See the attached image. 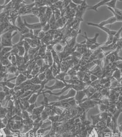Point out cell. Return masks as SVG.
<instances>
[{
    "label": "cell",
    "instance_id": "1",
    "mask_svg": "<svg viewBox=\"0 0 122 137\" xmlns=\"http://www.w3.org/2000/svg\"><path fill=\"white\" fill-rule=\"evenodd\" d=\"M18 33V31H9L2 34L1 36V44L3 47H13L12 39Z\"/></svg>",
    "mask_w": 122,
    "mask_h": 137
},
{
    "label": "cell",
    "instance_id": "2",
    "mask_svg": "<svg viewBox=\"0 0 122 137\" xmlns=\"http://www.w3.org/2000/svg\"><path fill=\"white\" fill-rule=\"evenodd\" d=\"M108 116H110V115L107 112H101L99 114L95 116L91 115V117L92 120L93 126H95L98 123L101 122L102 121L107 120Z\"/></svg>",
    "mask_w": 122,
    "mask_h": 137
},
{
    "label": "cell",
    "instance_id": "3",
    "mask_svg": "<svg viewBox=\"0 0 122 137\" xmlns=\"http://www.w3.org/2000/svg\"><path fill=\"white\" fill-rule=\"evenodd\" d=\"M55 81V83L52 86H47L46 85L45 86V88L47 90L52 91L55 89H62L63 88H64L65 86H66L68 84L64 83L62 81H59L57 79H56Z\"/></svg>",
    "mask_w": 122,
    "mask_h": 137
},
{
    "label": "cell",
    "instance_id": "4",
    "mask_svg": "<svg viewBox=\"0 0 122 137\" xmlns=\"http://www.w3.org/2000/svg\"><path fill=\"white\" fill-rule=\"evenodd\" d=\"M87 25L91 26H94L99 28L100 29H101L102 31L105 32V33H107L108 36H114L117 33V31L115 30H112L111 29H108V28H106L105 26H101L98 24V23H92V22H87Z\"/></svg>",
    "mask_w": 122,
    "mask_h": 137
},
{
    "label": "cell",
    "instance_id": "5",
    "mask_svg": "<svg viewBox=\"0 0 122 137\" xmlns=\"http://www.w3.org/2000/svg\"><path fill=\"white\" fill-rule=\"evenodd\" d=\"M17 25H16L19 28V32L21 35H24L25 33H28L30 31V29H29L28 28L25 26L24 24V23H23L21 20V17L19 16L17 19Z\"/></svg>",
    "mask_w": 122,
    "mask_h": 137
},
{
    "label": "cell",
    "instance_id": "6",
    "mask_svg": "<svg viewBox=\"0 0 122 137\" xmlns=\"http://www.w3.org/2000/svg\"><path fill=\"white\" fill-rule=\"evenodd\" d=\"M99 36V33H96L94 37L93 38H88V37L87 36L86 32H85V36H81L85 38V45L87 46V48H88L90 46H92L94 44H97L98 43L97 42V38Z\"/></svg>",
    "mask_w": 122,
    "mask_h": 137
},
{
    "label": "cell",
    "instance_id": "7",
    "mask_svg": "<svg viewBox=\"0 0 122 137\" xmlns=\"http://www.w3.org/2000/svg\"><path fill=\"white\" fill-rule=\"evenodd\" d=\"M76 93V91L72 89H71L69 91H68V93L66 95H61L59 97H56V96H54V98L55 99L58 100V101H60L61 100H66L71 98L75 97Z\"/></svg>",
    "mask_w": 122,
    "mask_h": 137
},
{
    "label": "cell",
    "instance_id": "8",
    "mask_svg": "<svg viewBox=\"0 0 122 137\" xmlns=\"http://www.w3.org/2000/svg\"><path fill=\"white\" fill-rule=\"evenodd\" d=\"M85 96H86L84 90L77 91L76 95L74 97V99L76 102V104L78 105L79 104H81L83 101V100L85 99Z\"/></svg>",
    "mask_w": 122,
    "mask_h": 137
},
{
    "label": "cell",
    "instance_id": "9",
    "mask_svg": "<svg viewBox=\"0 0 122 137\" xmlns=\"http://www.w3.org/2000/svg\"><path fill=\"white\" fill-rule=\"evenodd\" d=\"M25 41L27 42L29 46L32 48H35L38 47H39L42 46V42L38 38L30 39H25Z\"/></svg>",
    "mask_w": 122,
    "mask_h": 137
},
{
    "label": "cell",
    "instance_id": "10",
    "mask_svg": "<svg viewBox=\"0 0 122 137\" xmlns=\"http://www.w3.org/2000/svg\"><path fill=\"white\" fill-rule=\"evenodd\" d=\"M117 48V44H110L108 46H102L100 47V48L101 49L102 52L104 53H108V54L111 53L112 51H113L115 50H116Z\"/></svg>",
    "mask_w": 122,
    "mask_h": 137
},
{
    "label": "cell",
    "instance_id": "11",
    "mask_svg": "<svg viewBox=\"0 0 122 137\" xmlns=\"http://www.w3.org/2000/svg\"><path fill=\"white\" fill-rule=\"evenodd\" d=\"M110 0H102L100 1L99 2L97 3L94 6H89L87 10H93L98 12V8L101 6L105 5V3L108 2Z\"/></svg>",
    "mask_w": 122,
    "mask_h": 137
},
{
    "label": "cell",
    "instance_id": "12",
    "mask_svg": "<svg viewBox=\"0 0 122 137\" xmlns=\"http://www.w3.org/2000/svg\"><path fill=\"white\" fill-rule=\"evenodd\" d=\"M23 23L25 26L28 28L30 30H35L37 29H42V26L40 23H33V24H29L27 22L25 19H23Z\"/></svg>",
    "mask_w": 122,
    "mask_h": 137
},
{
    "label": "cell",
    "instance_id": "13",
    "mask_svg": "<svg viewBox=\"0 0 122 137\" xmlns=\"http://www.w3.org/2000/svg\"><path fill=\"white\" fill-rule=\"evenodd\" d=\"M42 92L43 90H42V89H39V90H38L35 93H33L32 95L31 96V97L30 98L29 100V102L30 104H35V103L36 102V100L37 99L38 97L42 95Z\"/></svg>",
    "mask_w": 122,
    "mask_h": 137
},
{
    "label": "cell",
    "instance_id": "14",
    "mask_svg": "<svg viewBox=\"0 0 122 137\" xmlns=\"http://www.w3.org/2000/svg\"><path fill=\"white\" fill-rule=\"evenodd\" d=\"M116 22H117L116 19L114 16H112V17H110L109 19L105 20V21H102L101 23H98V24L101 26H105V25L110 24L111 26L112 24H113L114 23H116Z\"/></svg>",
    "mask_w": 122,
    "mask_h": 137
},
{
    "label": "cell",
    "instance_id": "15",
    "mask_svg": "<svg viewBox=\"0 0 122 137\" xmlns=\"http://www.w3.org/2000/svg\"><path fill=\"white\" fill-rule=\"evenodd\" d=\"M28 79L27 77L23 74V73H20L19 75L17 76L16 79V86H18L20 85L22 83H23L24 82L27 80Z\"/></svg>",
    "mask_w": 122,
    "mask_h": 137
},
{
    "label": "cell",
    "instance_id": "16",
    "mask_svg": "<svg viewBox=\"0 0 122 137\" xmlns=\"http://www.w3.org/2000/svg\"><path fill=\"white\" fill-rule=\"evenodd\" d=\"M51 52H52V58H53V62L55 63L60 68L61 61L60 57L58 56V54L54 50V49L52 50Z\"/></svg>",
    "mask_w": 122,
    "mask_h": 137
},
{
    "label": "cell",
    "instance_id": "17",
    "mask_svg": "<svg viewBox=\"0 0 122 137\" xmlns=\"http://www.w3.org/2000/svg\"><path fill=\"white\" fill-rule=\"evenodd\" d=\"M84 90H85V93L86 94V96L87 97L86 99H88L90 98L91 97V96H93L94 93L96 92V90L95 88L93 87V86H91L89 87L86 89H85Z\"/></svg>",
    "mask_w": 122,
    "mask_h": 137
},
{
    "label": "cell",
    "instance_id": "18",
    "mask_svg": "<svg viewBox=\"0 0 122 137\" xmlns=\"http://www.w3.org/2000/svg\"><path fill=\"white\" fill-rule=\"evenodd\" d=\"M45 72L46 73V80L48 82L51 81V80H56V78L53 75V73L52 72V66L48 68Z\"/></svg>",
    "mask_w": 122,
    "mask_h": 137
},
{
    "label": "cell",
    "instance_id": "19",
    "mask_svg": "<svg viewBox=\"0 0 122 137\" xmlns=\"http://www.w3.org/2000/svg\"><path fill=\"white\" fill-rule=\"evenodd\" d=\"M47 50V46L45 44H42V46L39 47V49L38 52L37 56H40L42 58L46 54Z\"/></svg>",
    "mask_w": 122,
    "mask_h": 137
},
{
    "label": "cell",
    "instance_id": "20",
    "mask_svg": "<svg viewBox=\"0 0 122 137\" xmlns=\"http://www.w3.org/2000/svg\"><path fill=\"white\" fill-rule=\"evenodd\" d=\"M45 106H45L42 105V106H39V107H35L34 109L32 114L35 115L37 116H41V114L45 108Z\"/></svg>",
    "mask_w": 122,
    "mask_h": 137
},
{
    "label": "cell",
    "instance_id": "21",
    "mask_svg": "<svg viewBox=\"0 0 122 137\" xmlns=\"http://www.w3.org/2000/svg\"><path fill=\"white\" fill-rule=\"evenodd\" d=\"M67 75H68L67 73L61 72L59 74L56 76L55 78H56V79L58 80L59 81H62L65 83H67L65 82V77ZM67 84H68V83H67Z\"/></svg>",
    "mask_w": 122,
    "mask_h": 137
},
{
    "label": "cell",
    "instance_id": "22",
    "mask_svg": "<svg viewBox=\"0 0 122 137\" xmlns=\"http://www.w3.org/2000/svg\"><path fill=\"white\" fill-rule=\"evenodd\" d=\"M18 71V67L14 65H11L7 67V73L11 74H15Z\"/></svg>",
    "mask_w": 122,
    "mask_h": 137
},
{
    "label": "cell",
    "instance_id": "23",
    "mask_svg": "<svg viewBox=\"0 0 122 137\" xmlns=\"http://www.w3.org/2000/svg\"><path fill=\"white\" fill-rule=\"evenodd\" d=\"M64 46L61 43H58L54 46V50L57 53L62 52L64 50Z\"/></svg>",
    "mask_w": 122,
    "mask_h": 137
},
{
    "label": "cell",
    "instance_id": "24",
    "mask_svg": "<svg viewBox=\"0 0 122 137\" xmlns=\"http://www.w3.org/2000/svg\"><path fill=\"white\" fill-rule=\"evenodd\" d=\"M0 85L6 86L10 89H13L16 87L15 83H13L11 82L10 81H5L0 82Z\"/></svg>",
    "mask_w": 122,
    "mask_h": 137
},
{
    "label": "cell",
    "instance_id": "25",
    "mask_svg": "<svg viewBox=\"0 0 122 137\" xmlns=\"http://www.w3.org/2000/svg\"><path fill=\"white\" fill-rule=\"evenodd\" d=\"M51 129H52V126H50L46 129H39L37 132L36 135L38 137H43L44 136V134L48 130H51Z\"/></svg>",
    "mask_w": 122,
    "mask_h": 137
},
{
    "label": "cell",
    "instance_id": "26",
    "mask_svg": "<svg viewBox=\"0 0 122 137\" xmlns=\"http://www.w3.org/2000/svg\"><path fill=\"white\" fill-rule=\"evenodd\" d=\"M112 75L113 79H116L118 82H119L121 79V78L122 76V73L119 69L116 70Z\"/></svg>",
    "mask_w": 122,
    "mask_h": 137
},
{
    "label": "cell",
    "instance_id": "27",
    "mask_svg": "<svg viewBox=\"0 0 122 137\" xmlns=\"http://www.w3.org/2000/svg\"><path fill=\"white\" fill-rule=\"evenodd\" d=\"M122 32V27L120 28V29H119L118 31H117V33L115 35V36H113V40L112 43L116 44L117 42L118 41V40H119L121 38V33Z\"/></svg>",
    "mask_w": 122,
    "mask_h": 137
},
{
    "label": "cell",
    "instance_id": "28",
    "mask_svg": "<svg viewBox=\"0 0 122 137\" xmlns=\"http://www.w3.org/2000/svg\"><path fill=\"white\" fill-rule=\"evenodd\" d=\"M46 55L47 56V64L50 67L52 66L53 64V60L52 56V52H46Z\"/></svg>",
    "mask_w": 122,
    "mask_h": 137
},
{
    "label": "cell",
    "instance_id": "29",
    "mask_svg": "<svg viewBox=\"0 0 122 137\" xmlns=\"http://www.w3.org/2000/svg\"><path fill=\"white\" fill-rule=\"evenodd\" d=\"M117 2V0H110L108 2L105 3V6H108V7L114 9L116 8V3Z\"/></svg>",
    "mask_w": 122,
    "mask_h": 137
},
{
    "label": "cell",
    "instance_id": "30",
    "mask_svg": "<svg viewBox=\"0 0 122 137\" xmlns=\"http://www.w3.org/2000/svg\"><path fill=\"white\" fill-rule=\"evenodd\" d=\"M108 9L111 12V13L113 15V16L114 18L116 19V21L117 22H122V17L120 15L117 14L116 13L114 12L113 10L112 9L109 8V7H108Z\"/></svg>",
    "mask_w": 122,
    "mask_h": 137
},
{
    "label": "cell",
    "instance_id": "31",
    "mask_svg": "<svg viewBox=\"0 0 122 137\" xmlns=\"http://www.w3.org/2000/svg\"><path fill=\"white\" fill-rule=\"evenodd\" d=\"M52 123L51 121L49 119H47L46 120L44 121L43 122L42 126L40 129H46L48 127L52 126Z\"/></svg>",
    "mask_w": 122,
    "mask_h": 137
},
{
    "label": "cell",
    "instance_id": "32",
    "mask_svg": "<svg viewBox=\"0 0 122 137\" xmlns=\"http://www.w3.org/2000/svg\"><path fill=\"white\" fill-rule=\"evenodd\" d=\"M40 67L38 66L37 65H35V66L34 67L33 69L31 72L30 75H32L33 77H35L36 75L39 74V70H40Z\"/></svg>",
    "mask_w": 122,
    "mask_h": 137
},
{
    "label": "cell",
    "instance_id": "33",
    "mask_svg": "<svg viewBox=\"0 0 122 137\" xmlns=\"http://www.w3.org/2000/svg\"><path fill=\"white\" fill-rule=\"evenodd\" d=\"M52 14H53V12H52V9L49 6H47L45 15L47 19L48 22L49 21L51 18L52 17Z\"/></svg>",
    "mask_w": 122,
    "mask_h": 137
},
{
    "label": "cell",
    "instance_id": "34",
    "mask_svg": "<svg viewBox=\"0 0 122 137\" xmlns=\"http://www.w3.org/2000/svg\"><path fill=\"white\" fill-rule=\"evenodd\" d=\"M38 75H36L32 79H31V82L33 84H40V85L42 84V81H41L39 80V78L38 77Z\"/></svg>",
    "mask_w": 122,
    "mask_h": 137
},
{
    "label": "cell",
    "instance_id": "35",
    "mask_svg": "<svg viewBox=\"0 0 122 137\" xmlns=\"http://www.w3.org/2000/svg\"><path fill=\"white\" fill-rule=\"evenodd\" d=\"M59 118H60L59 115H55V116H49L48 119L51 121L52 123L59 122Z\"/></svg>",
    "mask_w": 122,
    "mask_h": 137
},
{
    "label": "cell",
    "instance_id": "36",
    "mask_svg": "<svg viewBox=\"0 0 122 137\" xmlns=\"http://www.w3.org/2000/svg\"><path fill=\"white\" fill-rule=\"evenodd\" d=\"M16 66L19 67L23 63V56H20L16 55Z\"/></svg>",
    "mask_w": 122,
    "mask_h": 137
},
{
    "label": "cell",
    "instance_id": "37",
    "mask_svg": "<svg viewBox=\"0 0 122 137\" xmlns=\"http://www.w3.org/2000/svg\"><path fill=\"white\" fill-rule=\"evenodd\" d=\"M18 49V55L20 56H23L25 53V50L23 46H18L17 47Z\"/></svg>",
    "mask_w": 122,
    "mask_h": 137
},
{
    "label": "cell",
    "instance_id": "38",
    "mask_svg": "<svg viewBox=\"0 0 122 137\" xmlns=\"http://www.w3.org/2000/svg\"><path fill=\"white\" fill-rule=\"evenodd\" d=\"M35 107H37L36 102L35 104H30L29 107L27 108L26 110L29 113V115H31L32 114L33 111L34 109L35 108Z\"/></svg>",
    "mask_w": 122,
    "mask_h": 137
},
{
    "label": "cell",
    "instance_id": "39",
    "mask_svg": "<svg viewBox=\"0 0 122 137\" xmlns=\"http://www.w3.org/2000/svg\"><path fill=\"white\" fill-rule=\"evenodd\" d=\"M43 95L44 96V100L42 101L41 102H39V104H41L42 105H44V106H48V104H49V98L46 97V96H45V94H43Z\"/></svg>",
    "mask_w": 122,
    "mask_h": 137
},
{
    "label": "cell",
    "instance_id": "40",
    "mask_svg": "<svg viewBox=\"0 0 122 137\" xmlns=\"http://www.w3.org/2000/svg\"><path fill=\"white\" fill-rule=\"evenodd\" d=\"M113 40V36H108V39L107 41L103 43L102 46H108L112 44Z\"/></svg>",
    "mask_w": 122,
    "mask_h": 137
},
{
    "label": "cell",
    "instance_id": "41",
    "mask_svg": "<svg viewBox=\"0 0 122 137\" xmlns=\"http://www.w3.org/2000/svg\"><path fill=\"white\" fill-rule=\"evenodd\" d=\"M41 117H42V120L43 121H44L48 119V117H49V115L48 114L47 112V111L44 109L43 111L42 112L41 114Z\"/></svg>",
    "mask_w": 122,
    "mask_h": 137
},
{
    "label": "cell",
    "instance_id": "42",
    "mask_svg": "<svg viewBox=\"0 0 122 137\" xmlns=\"http://www.w3.org/2000/svg\"><path fill=\"white\" fill-rule=\"evenodd\" d=\"M22 122L23 123V124L25 125H33L34 121L29 117V118L26 119H23Z\"/></svg>",
    "mask_w": 122,
    "mask_h": 137
},
{
    "label": "cell",
    "instance_id": "43",
    "mask_svg": "<svg viewBox=\"0 0 122 137\" xmlns=\"http://www.w3.org/2000/svg\"><path fill=\"white\" fill-rule=\"evenodd\" d=\"M117 48L116 49V50L119 52L120 50L122 49V37L120 38L119 40H118V41L116 43Z\"/></svg>",
    "mask_w": 122,
    "mask_h": 137
},
{
    "label": "cell",
    "instance_id": "44",
    "mask_svg": "<svg viewBox=\"0 0 122 137\" xmlns=\"http://www.w3.org/2000/svg\"><path fill=\"white\" fill-rule=\"evenodd\" d=\"M29 113L27 112L26 110H22V115H21V117L23 118V119H26L29 118Z\"/></svg>",
    "mask_w": 122,
    "mask_h": 137
},
{
    "label": "cell",
    "instance_id": "45",
    "mask_svg": "<svg viewBox=\"0 0 122 137\" xmlns=\"http://www.w3.org/2000/svg\"><path fill=\"white\" fill-rule=\"evenodd\" d=\"M2 131L6 135H10L13 134V133L10 131V130L9 129V127L6 126L5 128L2 129Z\"/></svg>",
    "mask_w": 122,
    "mask_h": 137
},
{
    "label": "cell",
    "instance_id": "46",
    "mask_svg": "<svg viewBox=\"0 0 122 137\" xmlns=\"http://www.w3.org/2000/svg\"><path fill=\"white\" fill-rule=\"evenodd\" d=\"M42 31L45 32V33L47 32L48 31H49L51 29V26H50V24L47 23V24H46V25L42 28Z\"/></svg>",
    "mask_w": 122,
    "mask_h": 137
},
{
    "label": "cell",
    "instance_id": "47",
    "mask_svg": "<svg viewBox=\"0 0 122 137\" xmlns=\"http://www.w3.org/2000/svg\"><path fill=\"white\" fill-rule=\"evenodd\" d=\"M38 77L39 78V80L41 81H43L46 79V73L45 72L44 73H40L38 75Z\"/></svg>",
    "mask_w": 122,
    "mask_h": 137
},
{
    "label": "cell",
    "instance_id": "48",
    "mask_svg": "<svg viewBox=\"0 0 122 137\" xmlns=\"http://www.w3.org/2000/svg\"><path fill=\"white\" fill-rule=\"evenodd\" d=\"M10 120H14L15 121H22L23 118L21 116H19L17 115H14L11 118Z\"/></svg>",
    "mask_w": 122,
    "mask_h": 137
},
{
    "label": "cell",
    "instance_id": "49",
    "mask_svg": "<svg viewBox=\"0 0 122 137\" xmlns=\"http://www.w3.org/2000/svg\"><path fill=\"white\" fill-rule=\"evenodd\" d=\"M85 1H82V0H72V2L74 4L76 5L77 6H80L83 4Z\"/></svg>",
    "mask_w": 122,
    "mask_h": 137
},
{
    "label": "cell",
    "instance_id": "50",
    "mask_svg": "<svg viewBox=\"0 0 122 137\" xmlns=\"http://www.w3.org/2000/svg\"><path fill=\"white\" fill-rule=\"evenodd\" d=\"M6 93L3 91H0V100L3 101L6 97Z\"/></svg>",
    "mask_w": 122,
    "mask_h": 137
},
{
    "label": "cell",
    "instance_id": "51",
    "mask_svg": "<svg viewBox=\"0 0 122 137\" xmlns=\"http://www.w3.org/2000/svg\"><path fill=\"white\" fill-rule=\"evenodd\" d=\"M45 36H46V33L42 30L40 32L39 35L38 36V38L41 40Z\"/></svg>",
    "mask_w": 122,
    "mask_h": 137
},
{
    "label": "cell",
    "instance_id": "52",
    "mask_svg": "<svg viewBox=\"0 0 122 137\" xmlns=\"http://www.w3.org/2000/svg\"><path fill=\"white\" fill-rule=\"evenodd\" d=\"M98 78V77H97V76L94 75V74H91L90 76V81L92 82H94L97 80Z\"/></svg>",
    "mask_w": 122,
    "mask_h": 137
},
{
    "label": "cell",
    "instance_id": "53",
    "mask_svg": "<svg viewBox=\"0 0 122 137\" xmlns=\"http://www.w3.org/2000/svg\"><path fill=\"white\" fill-rule=\"evenodd\" d=\"M42 30V29H37L33 30L34 35V36H35V37L38 38V36L39 35L40 32Z\"/></svg>",
    "mask_w": 122,
    "mask_h": 137
},
{
    "label": "cell",
    "instance_id": "54",
    "mask_svg": "<svg viewBox=\"0 0 122 137\" xmlns=\"http://www.w3.org/2000/svg\"><path fill=\"white\" fill-rule=\"evenodd\" d=\"M114 12L116 13L118 15H120L122 17V10H120L119 9H118L116 7L114 9H113Z\"/></svg>",
    "mask_w": 122,
    "mask_h": 137
},
{
    "label": "cell",
    "instance_id": "55",
    "mask_svg": "<svg viewBox=\"0 0 122 137\" xmlns=\"http://www.w3.org/2000/svg\"><path fill=\"white\" fill-rule=\"evenodd\" d=\"M2 123H3L6 126L7 125L8 122H9V119L7 118L6 117H5L4 118H3V119H2Z\"/></svg>",
    "mask_w": 122,
    "mask_h": 137
},
{
    "label": "cell",
    "instance_id": "56",
    "mask_svg": "<svg viewBox=\"0 0 122 137\" xmlns=\"http://www.w3.org/2000/svg\"><path fill=\"white\" fill-rule=\"evenodd\" d=\"M6 127V126L2 123V119L0 118V130H2Z\"/></svg>",
    "mask_w": 122,
    "mask_h": 137
},
{
    "label": "cell",
    "instance_id": "57",
    "mask_svg": "<svg viewBox=\"0 0 122 137\" xmlns=\"http://www.w3.org/2000/svg\"><path fill=\"white\" fill-rule=\"evenodd\" d=\"M118 131L120 133H122V123L119 126H118Z\"/></svg>",
    "mask_w": 122,
    "mask_h": 137
},
{
    "label": "cell",
    "instance_id": "58",
    "mask_svg": "<svg viewBox=\"0 0 122 137\" xmlns=\"http://www.w3.org/2000/svg\"><path fill=\"white\" fill-rule=\"evenodd\" d=\"M50 136H51V135H50V133L49 132V133H48L47 134H46V135H44L42 137H50Z\"/></svg>",
    "mask_w": 122,
    "mask_h": 137
}]
</instances>
